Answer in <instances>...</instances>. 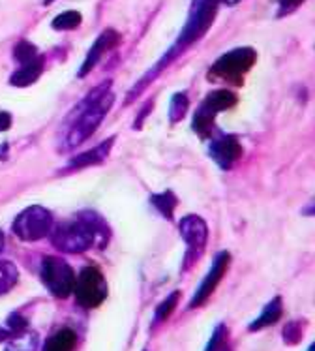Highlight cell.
Returning a JSON list of instances; mask_svg holds the SVG:
<instances>
[{"mask_svg": "<svg viewBox=\"0 0 315 351\" xmlns=\"http://www.w3.org/2000/svg\"><path fill=\"white\" fill-rule=\"evenodd\" d=\"M113 101H115V96L111 93V81L109 79L96 86L94 90H90L88 96L85 100H81V104L73 111L72 126L66 132L60 151H73V149H77L85 143L103 122L109 109L113 108Z\"/></svg>", "mask_w": 315, "mask_h": 351, "instance_id": "2", "label": "cell"}, {"mask_svg": "<svg viewBox=\"0 0 315 351\" xmlns=\"http://www.w3.org/2000/svg\"><path fill=\"white\" fill-rule=\"evenodd\" d=\"M179 231L184 243L188 246L186 259H184V269H192L195 261L201 258L208 241L207 222L197 215L184 216L179 223Z\"/></svg>", "mask_w": 315, "mask_h": 351, "instance_id": "9", "label": "cell"}, {"mask_svg": "<svg viewBox=\"0 0 315 351\" xmlns=\"http://www.w3.org/2000/svg\"><path fill=\"white\" fill-rule=\"evenodd\" d=\"M12 126V115L10 113H0V132H6Z\"/></svg>", "mask_w": 315, "mask_h": 351, "instance_id": "28", "label": "cell"}, {"mask_svg": "<svg viewBox=\"0 0 315 351\" xmlns=\"http://www.w3.org/2000/svg\"><path fill=\"white\" fill-rule=\"evenodd\" d=\"M220 4H225V0H192V6H190V14H188V19L184 23V29L180 32V36L177 38V42L173 45L171 49L165 53L162 60L158 62L154 68L149 70L147 75L141 77V81H137L136 88L128 94V101L131 98H136L137 94L143 90L144 86L151 83L152 79L156 77L158 73H162L169 66V62H173L175 58H179V55H182L184 51L194 45L197 40L205 36L208 32V29L212 27L216 15H218V8Z\"/></svg>", "mask_w": 315, "mask_h": 351, "instance_id": "1", "label": "cell"}, {"mask_svg": "<svg viewBox=\"0 0 315 351\" xmlns=\"http://www.w3.org/2000/svg\"><path fill=\"white\" fill-rule=\"evenodd\" d=\"M19 280V271L12 261H0V295L8 293Z\"/></svg>", "mask_w": 315, "mask_h": 351, "instance_id": "20", "label": "cell"}, {"mask_svg": "<svg viewBox=\"0 0 315 351\" xmlns=\"http://www.w3.org/2000/svg\"><path fill=\"white\" fill-rule=\"evenodd\" d=\"M73 293L79 306L83 308H98L108 297V282L98 267H85L75 278Z\"/></svg>", "mask_w": 315, "mask_h": 351, "instance_id": "8", "label": "cell"}, {"mask_svg": "<svg viewBox=\"0 0 315 351\" xmlns=\"http://www.w3.org/2000/svg\"><path fill=\"white\" fill-rule=\"evenodd\" d=\"M236 101V94L229 88H218V90H212L208 94L207 98L203 100L197 111L194 115V132L199 137H210L212 130H214V119L218 113L222 111H227V109L235 108Z\"/></svg>", "mask_w": 315, "mask_h": 351, "instance_id": "5", "label": "cell"}, {"mask_svg": "<svg viewBox=\"0 0 315 351\" xmlns=\"http://www.w3.org/2000/svg\"><path fill=\"white\" fill-rule=\"evenodd\" d=\"M77 346V335L70 327L57 330L55 335L47 338V342L43 346V351H73Z\"/></svg>", "mask_w": 315, "mask_h": 351, "instance_id": "16", "label": "cell"}, {"mask_svg": "<svg viewBox=\"0 0 315 351\" xmlns=\"http://www.w3.org/2000/svg\"><path fill=\"white\" fill-rule=\"evenodd\" d=\"M25 330H27V319L19 314L10 315L6 322L0 325V340L8 342L12 338L19 337Z\"/></svg>", "mask_w": 315, "mask_h": 351, "instance_id": "18", "label": "cell"}, {"mask_svg": "<svg viewBox=\"0 0 315 351\" xmlns=\"http://www.w3.org/2000/svg\"><path fill=\"white\" fill-rule=\"evenodd\" d=\"M188 96L186 93H177L171 98V106H169V119L171 122H179L186 117L188 111Z\"/></svg>", "mask_w": 315, "mask_h": 351, "instance_id": "23", "label": "cell"}, {"mask_svg": "<svg viewBox=\"0 0 315 351\" xmlns=\"http://www.w3.org/2000/svg\"><path fill=\"white\" fill-rule=\"evenodd\" d=\"M308 351H315V342H314V344H312V346H310Z\"/></svg>", "mask_w": 315, "mask_h": 351, "instance_id": "31", "label": "cell"}, {"mask_svg": "<svg viewBox=\"0 0 315 351\" xmlns=\"http://www.w3.org/2000/svg\"><path fill=\"white\" fill-rule=\"evenodd\" d=\"M205 351H227V329H225L223 323L216 325L214 332L208 340Z\"/></svg>", "mask_w": 315, "mask_h": 351, "instance_id": "24", "label": "cell"}, {"mask_svg": "<svg viewBox=\"0 0 315 351\" xmlns=\"http://www.w3.org/2000/svg\"><path fill=\"white\" fill-rule=\"evenodd\" d=\"M109 241V230L100 216L86 210L79 213L73 220L60 222L51 231V243L66 254H81L90 246L103 248Z\"/></svg>", "mask_w": 315, "mask_h": 351, "instance_id": "3", "label": "cell"}, {"mask_svg": "<svg viewBox=\"0 0 315 351\" xmlns=\"http://www.w3.org/2000/svg\"><path fill=\"white\" fill-rule=\"evenodd\" d=\"M118 43H121V34H118L116 30L113 29L103 30L100 36L96 38V42L92 43V47L88 49V53H86L85 62H83L81 68H79L77 77H85V75H88V73L92 72L94 68H96V64L100 62L101 57H103L108 51L116 47Z\"/></svg>", "mask_w": 315, "mask_h": 351, "instance_id": "12", "label": "cell"}, {"mask_svg": "<svg viewBox=\"0 0 315 351\" xmlns=\"http://www.w3.org/2000/svg\"><path fill=\"white\" fill-rule=\"evenodd\" d=\"M284 340L287 344H299L302 340V327L299 322L287 323L284 327Z\"/></svg>", "mask_w": 315, "mask_h": 351, "instance_id": "26", "label": "cell"}, {"mask_svg": "<svg viewBox=\"0 0 315 351\" xmlns=\"http://www.w3.org/2000/svg\"><path fill=\"white\" fill-rule=\"evenodd\" d=\"M83 21V17L75 10H70V12H62L60 15H57L53 19V29L55 30H73L77 29L79 25Z\"/></svg>", "mask_w": 315, "mask_h": 351, "instance_id": "21", "label": "cell"}, {"mask_svg": "<svg viewBox=\"0 0 315 351\" xmlns=\"http://www.w3.org/2000/svg\"><path fill=\"white\" fill-rule=\"evenodd\" d=\"M115 139L116 137H108L103 143L96 145L90 151L75 156L70 164L66 165L64 171H75V169H83V167H90V165H98L101 162H105V158L109 156V152H111L113 145H115Z\"/></svg>", "mask_w": 315, "mask_h": 351, "instance_id": "13", "label": "cell"}, {"mask_svg": "<svg viewBox=\"0 0 315 351\" xmlns=\"http://www.w3.org/2000/svg\"><path fill=\"white\" fill-rule=\"evenodd\" d=\"M2 248H4V233L0 230V252H2Z\"/></svg>", "mask_w": 315, "mask_h": 351, "instance_id": "30", "label": "cell"}, {"mask_svg": "<svg viewBox=\"0 0 315 351\" xmlns=\"http://www.w3.org/2000/svg\"><path fill=\"white\" fill-rule=\"evenodd\" d=\"M40 276H42L43 286L47 287L53 297L57 299H66L73 293L75 287V274L73 269L66 263L62 258L47 256L43 258L42 267H40Z\"/></svg>", "mask_w": 315, "mask_h": 351, "instance_id": "7", "label": "cell"}, {"mask_svg": "<svg viewBox=\"0 0 315 351\" xmlns=\"http://www.w3.org/2000/svg\"><path fill=\"white\" fill-rule=\"evenodd\" d=\"M151 203L156 207L160 215H164L167 220H171L173 213H175V205H177V197H175L171 190H165L162 194L152 195Z\"/></svg>", "mask_w": 315, "mask_h": 351, "instance_id": "19", "label": "cell"}, {"mask_svg": "<svg viewBox=\"0 0 315 351\" xmlns=\"http://www.w3.org/2000/svg\"><path fill=\"white\" fill-rule=\"evenodd\" d=\"M302 215L304 216H315V197L314 199H310L306 205H304V208H302Z\"/></svg>", "mask_w": 315, "mask_h": 351, "instance_id": "29", "label": "cell"}, {"mask_svg": "<svg viewBox=\"0 0 315 351\" xmlns=\"http://www.w3.org/2000/svg\"><path fill=\"white\" fill-rule=\"evenodd\" d=\"M284 314V301L281 297H274L273 301L266 304L265 308L261 310V314L257 315V319L253 323H250L248 330L250 332H257V330H263L266 327H273L279 322V317Z\"/></svg>", "mask_w": 315, "mask_h": 351, "instance_id": "14", "label": "cell"}, {"mask_svg": "<svg viewBox=\"0 0 315 351\" xmlns=\"http://www.w3.org/2000/svg\"><path fill=\"white\" fill-rule=\"evenodd\" d=\"M53 228H55V220L51 210L40 205H30L14 220V233L25 243H34L51 235Z\"/></svg>", "mask_w": 315, "mask_h": 351, "instance_id": "6", "label": "cell"}, {"mask_svg": "<svg viewBox=\"0 0 315 351\" xmlns=\"http://www.w3.org/2000/svg\"><path fill=\"white\" fill-rule=\"evenodd\" d=\"M208 154L214 160L216 165H220L222 169H231L242 158V145L238 141V137L231 134L216 137L214 141L208 147Z\"/></svg>", "mask_w": 315, "mask_h": 351, "instance_id": "11", "label": "cell"}, {"mask_svg": "<svg viewBox=\"0 0 315 351\" xmlns=\"http://www.w3.org/2000/svg\"><path fill=\"white\" fill-rule=\"evenodd\" d=\"M42 72H43V57L42 55H38L36 58H32V60H29V62L21 64V68H19L12 77H10V83H12L14 86H19V88H23V86H29L32 85V83H36L38 77L42 75Z\"/></svg>", "mask_w": 315, "mask_h": 351, "instance_id": "15", "label": "cell"}, {"mask_svg": "<svg viewBox=\"0 0 315 351\" xmlns=\"http://www.w3.org/2000/svg\"><path fill=\"white\" fill-rule=\"evenodd\" d=\"M179 299H180V291H173V293H169V297H167L164 302H160L156 308V314H154V323L165 322V319L175 312L177 304H179Z\"/></svg>", "mask_w": 315, "mask_h": 351, "instance_id": "22", "label": "cell"}, {"mask_svg": "<svg viewBox=\"0 0 315 351\" xmlns=\"http://www.w3.org/2000/svg\"><path fill=\"white\" fill-rule=\"evenodd\" d=\"M14 57H15V60L19 62V64L29 62V60H32V58L38 57L36 45H32V43L27 42V40H23V42H19L17 45H15Z\"/></svg>", "mask_w": 315, "mask_h": 351, "instance_id": "25", "label": "cell"}, {"mask_svg": "<svg viewBox=\"0 0 315 351\" xmlns=\"http://www.w3.org/2000/svg\"><path fill=\"white\" fill-rule=\"evenodd\" d=\"M231 263V254L229 252H220L218 256L212 261V265H210V271L207 273V276L201 280L199 287H197V291H195L194 299L190 302V308H199L201 304H205V302L210 299V295L214 293L216 287L220 286V282L227 273V269H229Z\"/></svg>", "mask_w": 315, "mask_h": 351, "instance_id": "10", "label": "cell"}, {"mask_svg": "<svg viewBox=\"0 0 315 351\" xmlns=\"http://www.w3.org/2000/svg\"><path fill=\"white\" fill-rule=\"evenodd\" d=\"M51 2H55V0H43V4H51Z\"/></svg>", "mask_w": 315, "mask_h": 351, "instance_id": "32", "label": "cell"}, {"mask_svg": "<svg viewBox=\"0 0 315 351\" xmlns=\"http://www.w3.org/2000/svg\"><path fill=\"white\" fill-rule=\"evenodd\" d=\"M257 60V53L253 47H236L216 60L208 70V79L216 83H227V85H242V79L250 72Z\"/></svg>", "mask_w": 315, "mask_h": 351, "instance_id": "4", "label": "cell"}, {"mask_svg": "<svg viewBox=\"0 0 315 351\" xmlns=\"http://www.w3.org/2000/svg\"><path fill=\"white\" fill-rule=\"evenodd\" d=\"M304 2L306 0H276V15L278 17H286V15L293 14Z\"/></svg>", "mask_w": 315, "mask_h": 351, "instance_id": "27", "label": "cell"}, {"mask_svg": "<svg viewBox=\"0 0 315 351\" xmlns=\"http://www.w3.org/2000/svg\"><path fill=\"white\" fill-rule=\"evenodd\" d=\"M40 337L34 330H25L19 337L8 340L4 351H36Z\"/></svg>", "mask_w": 315, "mask_h": 351, "instance_id": "17", "label": "cell"}]
</instances>
